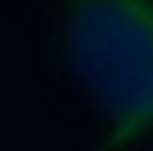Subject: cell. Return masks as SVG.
Segmentation results:
<instances>
[{"label": "cell", "instance_id": "6da1fadb", "mask_svg": "<svg viewBox=\"0 0 153 151\" xmlns=\"http://www.w3.org/2000/svg\"><path fill=\"white\" fill-rule=\"evenodd\" d=\"M68 71L102 117V151L153 137V0H54Z\"/></svg>", "mask_w": 153, "mask_h": 151}]
</instances>
